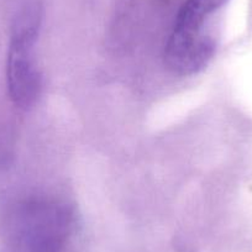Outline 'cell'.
<instances>
[{
	"label": "cell",
	"mask_w": 252,
	"mask_h": 252,
	"mask_svg": "<svg viewBox=\"0 0 252 252\" xmlns=\"http://www.w3.org/2000/svg\"><path fill=\"white\" fill-rule=\"evenodd\" d=\"M74 213L66 203L38 198L15 212L1 252H74Z\"/></svg>",
	"instance_id": "cell-1"
},
{
	"label": "cell",
	"mask_w": 252,
	"mask_h": 252,
	"mask_svg": "<svg viewBox=\"0 0 252 252\" xmlns=\"http://www.w3.org/2000/svg\"><path fill=\"white\" fill-rule=\"evenodd\" d=\"M226 1H184L164 46V62L173 73L192 76L208 66L215 52V40L207 31L208 21Z\"/></svg>",
	"instance_id": "cell-2"
},
{
	"label": "cell",
	"mask_w": 252,
	"mask_h": 252,
	"mask_svg": "<svg viewBox=\"0 0 252 252\" xmlns=\"http://www.w3.org/2000/svg\"><path fill=\"white\" fill-rule=\"evenodd\" d=\"M41 20V5L30 1L21 9L13 26L6 57V84L11 100L19 108L32 106L42 88V77L33 53Z\"/></svg>",
	"instance_id": "cell-3"
}]
</instances>
